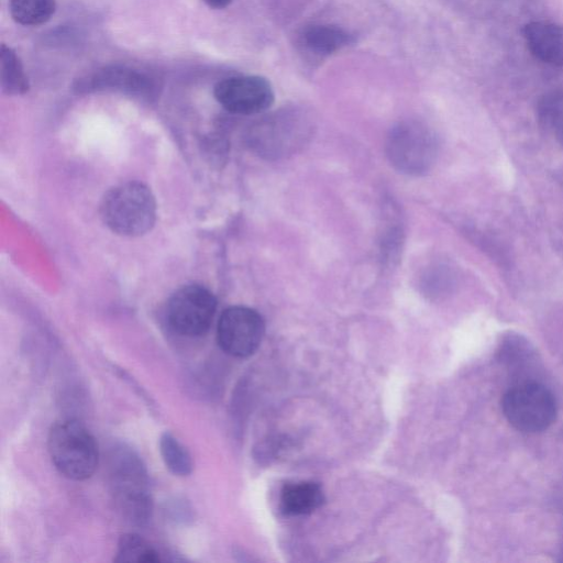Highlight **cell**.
Listing matches in <instances>:
<instances>
[{
	"label": "cell",
	"mask_w": 563,
	"mask_h": 563,
	"mask_svg": "<svg viewBox=\"0 0 563 563\" xmlns=\"http://www.w3.org/2000/svg\"><path fill=\"white\" fill-rule=\"evenodd\" d=\"M101 218L115 233L137 236L153 227L156 202L151 190L137 181H128L110 189L102 198Z\"/></svg>",
	"instance_id": "cell-3"
},
{
	"label": "cell",
	"mask_w": 563,
	"mask_h": 563,
	"mask_svg": "<svg viewBox=\"0 0 563 563\" xmlns=\"http://www.w3.org/2000/svg\"><path fill=\"white\" fill-rule=\"evenodd\" d=\"M159 453L169 470L176 476H188L194 468L192 457L185 445L170 432L159 438Z\"/></svg>",
	"instance_id": "cell-17"
},
{
	"label": "cell",
	"mask_w": 563,
	"mask_h": 563,
	"mask_svg": "<svg viewBox=\"0 0 563 563\" xmlns=\"http://www.w3.org/2000/svg\"><path fill=\"white\" fill-rule=\"evenodd\" d=\"M537 117L547 133L563 143V89L549 91L539 99Z\"/></svg>",
	"instance_id": "cell-14"
},
{
	"label": "cell",
	"mask_w": 563,
	"mask_h": 563,
	"mask_svg": "<svg viewBox=\"0 0 563 563\" xmlns=\"http://www.w3.org/2000/svg\"><path fill=\"white\" fill-rule=\"evenodd\" d=\"M302 42L316 55H330L347 46L352 37L339 26L313 24L303 30Z\"/></svg>",
	"instance_id": "cell-13"
},
{
	"label": "cell",
	"mask_w": 563,
	"mask_h": 563,
	"mask_svg": "<svg viewBox=\"0 0 563 563\" xmlns=\"http://www.w3.org/2000/svg\"><path fill=\"white\" fill-rule=\"evenodd\" d=\"M213 95L227 111L244 115L267 110L275 98L269 81L254 75L224 78L217 82Z\"/></svg>",
	"instance_id": "cell-8"
},
{
	"label": "cell",
	"mask_w": 563,
	"mask_h": 563,
	"mask_svg": "<svg viewBox=\"0 0 563 563\" xmlns=\"http://www.w3.org/2000/svg\"><path fill=\"white\" fill-rule=\"evenodd\" d=\"M216 309L217 300L210 290L200 285H187L169 298L166 319L176 333L199 336L209 330Z\"/></svg>",
	"instance_id": "cell-6"
},
{
	"label": "cell",
	"mask_w": 563,
	"mask_h": 563,
	"mask_svg": "<svg viewBox=\"0 0 563 563\" xmlns=\"http://www.w3.org/2000/svg\"><path fill=\"white\" fill-rule=\"evenodd\" d=\"M115 562L157 563L158 551L136 533H124L118 542Z\"/></svg>",
	"instance_id": "cell-18"
},
{
	"label": "cell",
	"mask_w": 563,
	"mask_h": 563,
	"mask_svg": "<svg viewBox=\"0 0 563 563\" xmlns=\"http://www.w3.org/2000/svg\"><path fill=\"white\" fill-rule=\"evenodd\" d=\"M12 19L24 26H37L51 20L56 10L55 0H10Z\"/></svg>",
	"instance_id": "cell-16"
},
{
	"label": "cell",
	"mask_w": 563,
	"mask_h": 563,
	"mask_svg": "<svg viewBox=\"0 0 563 563\" xmlns=\"http://www.w3.org/2000/svg\"><path fill=\"white\" fill-rule=\"evenodd\" d=\"M81 87L114 90L136 97H147L156 89L155 79L146 71L126 65H110L98 69L81 82Z\"/></svg>",
	"instance_id": "cell-10"
},
{
	"label": "cell",
	"mask_w": 563,
	"mask_h": 563,
	"mask_svg": "<svg viewBox=\"0 0 563 563\" xmlns=\"http://www.w3.org/2000/svg\"><path fill=\"white\" fill-rule=\"evenodd\" d=\"M211 9H224L232 0H202Z\"/></svg>",
	"instance_id": "cell-19"
},
{
	"label": "cell",
	"mask_w": 563,
	"mask_h": 563,
	"mask_svg": "<svg viewBox=\"0 0 563 563\" xmlns=\"http://www.w3.org/2000/svg\"><path fill=\"white\" fill-rule=\"evenodd\" d=\"M0 81L8 95H23L29 90V80L19 56L4 44L0 53Z\"/></svg>",
	"instance_id": "cell-15"
},
{
	"label": "cell",
	"mask_w": 563,
	"mask_h": 563,
	"mask_svg": "<svg viewBox=\"0 0 563 563\" xmlns=\"http://www.w3.org/2000/svg\"><path fill=\"white\" fill-rule=\"evenodd\" d=\"M530 53L541 63L563 68V25L550 21H532L522 29Z\"/></svg>",
	"instance_id": "cell-11"
},
{
	"label": "cell",
	"mask_w": 563,
	"mask_h": 563,
	"mask_svg": "<svg viewBox=\"0 0 563 563\" xmlns=\"http://www.w3.org/2000/svg\"><path fill=\"white\" fill-rule=\"evenodd\" d=\"M386 153L391 165L399 172L420 175L434 164L438 141L427 125L417 121H405L390 130Z\"/></svg>",
	"instance_id": "cell-4"
},
{
	"label": "cell",
	"mask_w": 563,
	"mask_h": 563,
	"mask_svg": "<svg viewBox=\"0 0 563 563\" xmlns=\"http://www.w3.org/2000/svg\"><path fill=\"white\" fill-rule=\"evenodd\" d=\"M501 408L507 421L527 433L548 429L556 417V401L552 393L536 382L520 383L503 397Z\"/></svg>",
	"instance_id": "cell-5"
},
{
	"label": "cell",
	"mask_w": 563,
	"mask_h": 563,
	"mask_svg": "<svg viewBox=\"0 0 563 563\" xmlns=\"http://www.w3.org/2000/svg\"><path fill=\"white\" fill-rule=\"evenodd\" d=\"M108 466L109 486L119 511L133 525H146L152 518L153 500L142 460L121 444L111 449Z\"/></svg>",
	"instance_id": "cell-1"
},
{
	"label": "cell",
	"mask_w": 563,
	"mask_h": 563,
	"mask_svg": "<svg viewBox=\"0 0 563 563\" xmlns=\"http://www.w3.org/2000/svg\"><path fill=\"white\" fill-rule=\"evenodd\" d=\"M47 449L55 468L68 479L85 481L98 467L99 449L96 439L78 420L55 422L48 432Z\"/></svg>",
	"instance_id": "cell-2"
},
{
	"label": "cell",
	"mask_w": 563,
	"mask_h": 563,
	"mask_svg": "<svg viewBox=\"0 0 563 563\" xmlns=\"http://www.w3.org/2000/svg\"><path fill=\"white\" fill-rule=\"evenodd\" d=\"M308 137L307 128L290 120H273L258 125L251 136L252 146L267 158H279L296 152Z\"/></svg>",
	"instance_id": "cell-9"
},
{
	"label": "cell",
	"mask_w": 563,
	"mask_h": 563,
	"mask_svg": "<svg viewBox=\"0 0 563 563\" xmlns=\"http://www.w3.org/2000/svg\"><path fill=\"white\" fill-rule=\"evenodd\" d=\"M265 332L258 312L244 306H233L222 311L217 327L219 346L234 357H247L260 346Z\"/></svg>",
	"instance_id": "cell-7"
},
{
	"label": "cell",
	"mask_w": 563,
	"mask_h": 563,
	"mask_svg": "<svg viewBox=\"0 0 563 563\" xmlns=\"http://www.w3.org/2000/svg\"><path fill=\"white\" fill-rule=\"evenodd\" d=\"M323 501V492L314 482L289 483L280 492V508L288 516L309 515Z\"/></svg>",
	"instance_id": "cell-12"
}]
</instances>
